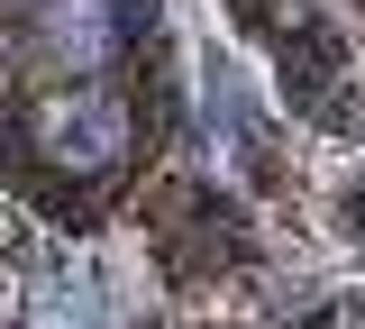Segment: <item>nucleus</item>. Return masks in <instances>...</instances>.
Returning a JSON list of instances; mask_svg holds the SVG:
<instances>
[{"label":"nucleus","mask_w":365,"mask_h":329,"mask_svg":"<svg viewBox=\"0 0 365 329\" xmlns=\"http://www.w3.org/2000/svg\"><path fill=\"white\" fill-rule=\"evenodd\" d=\"M46 138H55V156H73V165H101L110 138H119V110L110 101H64V110H46Z\"/></svg>","instance_id":"obj_1"}]
</instances>
